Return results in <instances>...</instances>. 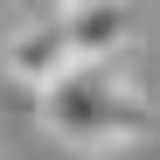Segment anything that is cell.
Wrapping results in <instances>:
<instances>
[{"label": "cell", "instance_id": "obj_4", "mask_svg": "<svg viewBox=\"0 0 160 160\" xmlns=\"http://www.w3.org/2000/svg\"><path fill=\"white\" fill-rule=\"evenodd\" d=\"M77 7H104V0H63V14H77Z\"/></svg>", "mask_w": 160, "mask_h": 160}, {"label": "cell", "instance_id": "obj_2", "mask_svg": "<svg viewBox=\"0 0 160 160\" xmlns=\"http://www.w3.org/2000/svg\"><path fill=\"white\" fill-rule=\"evenodd\" d=\"M0 70H7V84L35 91V98H42L49 84H63V77L77 70L70 35H63V14H42V21H28V28H14L7 49H0Z\"/></svg>", "mask_w": 160, "mask_h": 160}, {"label": "cell", "instance_id": "obj_3", "mask_svg": "<svg viewBox=\"0 0 160 160\" xmlns=\"http://www.w3.org/2000/svg\"><path fill=\"white\" fill-rule=\"evenodd\" d=\"M63 35H70L77 63H125V49H132V0H104V7L63 14Z\"/></svg>", "mask_w": 160, "mask_h": 160}, {"label": "cell", "instance_id": "obj_1", "mask_svg": "<svg viewBox=\"0 0 160 160\" xmlns=\"http://www.w3.org/2000/svg\"><path fill=\"white\" fill-rule=\"evenodd\" d=\"M35 125L70 153H125L153 139V104L139 98V84L125 77V63H77L63 84H49L35 98Z\"/></svg>", "mask_w": 160, "mask_h": 160}]
</instances>
